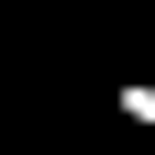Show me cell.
Here are the masks:
<instances>
[{
    "mask_svg": "<svg viewBox=\"0 0 155 155\" xmlns=\"http://www.w3.org/2000/svg\"><path fill=\"white\" fill-rule=\"evenodd\" d=\"M111 122L122 133H155V78H122V89H111Z\"/></svg>",
    "mask_w": 155,
    "mask_h": 155,
    "instance_id": "obj_1",
    "label": "cell"
}]
</instances>
